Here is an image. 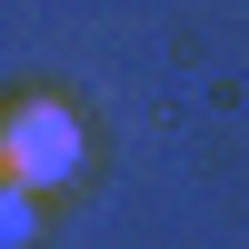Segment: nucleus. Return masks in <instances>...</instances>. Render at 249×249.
Returning <instances> with one entry per match:
<instances>
[{
	"label": "nucleus",
	"mask_w": 249,
	"mask_h": 249,
	"mask_svg": "<svg viewBox=\"0 0 249 249\" xmlns=\"http://www.w3.org/2000/svg\"><path fill=\"white\" fill-rule=\"evenodd\" d=\"M80 170H90V110H80L70 90H50V80L0 90V179L60 199Z\"/></svg>",
	"instance_id": "1"
},
{
	"label": "nucleus",
	"mask_w": 249,
	"mask_h": 249,
	"mask_svg": "<svg viewBox=\"0 0 249 249\" xmlns=\"http://www.w3.org/2000/svg\"><path fill=\"white\" fill-rule=\"evenodd\" d=\"M40 239H50V190L0 179V249H40Z\"/></svg>",
	"instance_id": "2"
}]
</instances>
